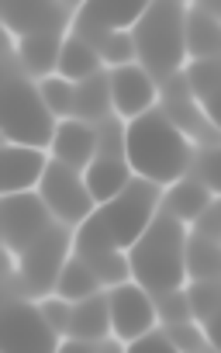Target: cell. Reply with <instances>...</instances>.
<instances>
[{"instance_id":"6da1fadb","label":"cell","mask_w":221,"mask_h":353,"mask_svg":"<svg viewBox=\"0 0 221 353\" xmlns=\"http://www.w3.org/2000/svg\"><path fill=\"white\" fill-rule=\"evenodd\" d=\"M162 198V184L149 176L131 181L107 201H101L76 229H73V253H97V250H128L138 232L149 225Z\"/></svg>"},{"instance_id":"7a4b0ae2","label":"cell","mask_w":221,"mask_h":353,"mask_svg":"<svg viewBox=\"0 0 221 353\" xmlns=\"http://www.w3.org/2000/svg\"><path fill=\"white\" fill-rule=\"evenodd\" d=\"M190 139L166 118L162 108L152 104L149 111L125 121V159L138 176H149L166 188L190 170Z\"/></svg>"},{"instance_id":"3957f363","label":"cell","mask_w":221,"mask_h":353,"mask_svg":"<svg viewBox=\"0 0 221 353\" xmlns=\"http://www.w3.org/2000/svg\"><path fill=\"white\" fill-rule=\"evenodd\" d=\"M183 239H187V225L159 205L156 215L149 219V225L138 232V239L125 250L131 281H138L149 294H159V291H169V288H183L187 284Z\"/></svg>"},{"instance_id":"277c9868","label":"cell","mask_w":221,"mask_h":353,"mask_svg":"<svg viewBox=\"0 0 221 353\" xmlns=\"http://www.w3.org/2000/svg\"><path fill=\"white\" fill-rule=\"evenodd\" d=\"M183 0H149L138 21L128 28L135 42V59L152 73L156 87L187 63L183 49Z\"/></svg>"},{"instance_id":"5b68a950","label":"cell","mask_w":221,"mask_h":353,"mask_svg":"<svg viewBox=\"0 0 221 353\" xmlns=\"http://www.w3.org/2000/svg\"><path fill=\"white\" fill-rule=\"evenodd\" d=\"M56 114L45 104L42 90L32 83V77L21 70L18 56L8 52L4 63V142H25V145H52L56 135Z\"/></svg>"},{"instance_id":"8992f818","label":"cell","mask_w":221,"mask_h":353,"mask_svg":"<svg viewBox=\"0 0 221 353\" xmlns=\"http://www.w3.org/2000/svg\"><path fill=\"white\" fill-rule=\"evenodd\" d=\"M73 253V229L66 222H52L32 246H25L18 256L8 253L11 267H14V284L18 294L25 298H45L56 291L59 270L66 263V256Z\"/></svg>"},{"instance_id":"52a82bcc","label":"cell","mask_w":221,"mask_h":353,"mask_svg":"<svg viewBox=\"0 0 221 353\" xmlns=\"http://www.w3.org/2000/svg\"><path fill=\"white\" fill-rule=\"evenodd\" d=\"M39 194L45 198L49 212L59 222H66L70 229H76L97 208V201H94L87 181H83V170H76V166H70V163H63L56 156L49 159L42 181H39Z\"/></svg>"},{"instance_id":"ba28073f","label":"cell","mask_w":221,"mask_h":353,"mask_svg":"<svg viewBox=\"0 0 221 353\" xmlns=\"http://www.w3.org/2000/svg\"><path fill=\"white\" fill-rule=\"evenodd\" d=\"M63 343V336L49 325L42 315V305H35L25 294H11L4 305V350L8 353H49Z\"/></svg>"},{"instance_id":"9c48e42d","label":"cell","mask_w":221,"mask_h":353,"mask_svg":"<svg viewBox=\"0 0 221 353\" xmlns=\"http://www.w3.org/2000/svg\"><path fill=\"white\" fill-rule=\"evenodd\" d=\"M0 222H4V246H8V253L18 256L25 246H32L56 222V215L49 212L45 198L35 188V191L4 194V205H0Z\"/></svg>"},{"instance_id":"30bf717a","label":"cell","mask_w":221,"mask_h":353,"mask_svg":"<svg viewBox=\"0 0 221 353\" xmlns=\"http://www.w3.org/2000/svg\"><path fill=\"white\" fill-rule=\"evenodd\" d=\"M107 308H111V336L121 346H128L131 339H138L145 329L156 325L152 294L131 277L114 284V288H107Z\"/></svg>"},{"instance_id":"8fae6325","label":"cell","mask_w":221,"mask_h":353,"mask_svg":"<svg viewBox=\"0 0 221 353\" xmlns=\"http://www.w3.org/2000/svg\"><path fill=\"white\" fill-rule=\"evenodd\" d=\"M107 80H111V104H114V114L121 121L149 111L159 101V87L138 59L121 63V66H107Z\"/></svg>"},{"instance_id":"7c38bea8","label":"cell","mask_w":221,"mask_h":353,"mask_svg":"<svg viewBox=\"0 0 221 353\" xmlns=\"http://www.w3.org/2000/svg\"><path fill=\"white\" fill-rule=\"evenodd\" d=\"M70 8L63 0H4V28L11 39L32 32H70Z\"/></svg>"},{"instance_id":"4fadbf2b","label":"cell","mask_w":221,"mask_h":353,"mask_svg":"<svg viewBox=\"0 0 221 353\" xmlns=\"http://www.w3.org/2000/svg\"><path fill=\"white\" fill-rule=\"evenodd\" d=\"M45 166H49V156H45L42 145L4 142V152H0V191L4 194L35 191Z\"/></svg>"},{"instance_id":"5bb4252c","label":"cell","mask_w":221,"mask_h":353,"mask_svg":"<svg viewBox=\"0 0 221 353\" xmlns=\"http://www.w3.org/2000/svg\"><path fill=\"white\" fill-rule=\"evenodd\" d=\"M149 0H83L73 11L70 32L90 35V32H111V28H131Z\"/></svg>"},{"instance_id":"9a60e30c","label":"cell","mask_w":221,"mask_h":353,"mask_svg":"<svg viewBox=\"0 0 221 353\" xmlns=\"http://www.w3.org/2000/svg\"><path fill=\"white\" fill-rule=\"evenodd\" d=\"M49 149H52L56 159H63V163H70L76 170H87L90 159L97 156V125L94 121H83L76 114L59 118Z\"/></svg>"},{"instance_id":"2e32d148","label":"cell","mask_w":221,"mask_h":353,"mask_svg":"<svg viewBox=\"0 0 221 353\" xmlns=\"http://www.w3.org/2000/svg\"><path fill=\"white\" fill-rule=\"evenodd\" d=\"M107 336H111V308H107V294L94 291V294L73 301L66 339H73V343H107Z\"/></svg>"},{"instance_id":"e0dca14e","label":"cell","mask_w":221,"mask_h":353,"mask_svg":"<svg viewBox=\"0 0 221 353\" xmlns=\"http://www.w3.org/2000/svg\"><path fill=\"white\" fill-rule=\"evenodd\" d=\"M66 32H32L14 39V56L28 77H49L59 66V49H63Z\"/></svg>"},{"instance_id":"ac0fdd59","label":"cell","mask_w":221,"mask_h":353,"mask_svg":"<svg viewBox=\"0 0 221 353\" xmlns=\"http://www.w3.org/2000/svg\"><path fill=\"white\" fill-rule=\"evenodd\" d=\"M169 191H162V198H159V205L169 212V215H176L183 225H190L211 201H214V191L204 184V181H197V176L190 173H183V176H176L173 184H166Z\"/></svg>"},{"instance_id":"d6986e66","label":"cell","mask_w":221,"mask_h":353,"mask_svg":"<svg viewBox=\"0 0 221 353\" xmlns=\"http://www.w3.org/2000/svg\"><path fill=\"white\" fill-rule=\"evenodd\" d=\"M131 176H135V170L128 166L125 156H104V152H97L90 159V166L83 170V181H87V188H90V194H94L97 205L107 201V198H114L131 181Z\"/></svg>"},{"instance_id":"ffe728a7","label":"cell","mask_w":221,"mask_h":353,"mask_svg":"<svg viewBox=\"0 0 221 353\" xmlns=\"http://www.w3.org/2000/svg\"><path fill=\"white\" fill-rule=\"evenodd\" d=\"M73 114L83 118V121H101L107 114H114V104H111V80L107 73H90L83 80H73Z\"/></svg>"},{"instance_id":"44dd1931","label":"cell","mask_w":221,"mask_h":353,"mask_svg":"<svg viewBox=\"0 0 221 353\" xmlns=\"http://www.w3.org/2000/svg\"><path fill=\"white\" fill-rule=\"evenodd\" d=\"M183 49H187V59L218 56V14L197 4H187L183 8Z\"/></svg>"},{"instance_id":"7402d4cb","label":"cell","mask_w":221,"mask_h":353,"mask_svg":"<svg viewBox=\"0 0 221 353\" xmlns=\"http://www.w3.org/2000/svg\"><path fill=\"white\" fill-rule=\"evenodd\" d=\"M183 80H187V90L190 97L204 108V114L214 121L218 114V56H204V59H190L183 66Z\"/></svg>"},{"instance_id":"603a6c76","label":"cell","mask_w":221,"mask_h":353,"mask_svg":"<svg viewBox=\"0 0 221 353\" xmlns=\"http://www.w3.org/2000/svg\"><path fill=\"white\" fill-rule=\"evenodd\" d=\"M187 294V308H190V319L204 329L207 343L214 346V322H218V277H204V281H187L183 288Z\"/></svg>"},{"instance_id":"cb8c5ba5","label":"cell","mask_w":221,"mask_h":353,"mask_svg":"<svg viewBox=\"0 0 221 353\" xmlns=\"http://www.w3.org/2000/svg\"><path fill=\"white\" fill-rule=\"evenodd\" d=\"M218 267H221L218 239H207V236L187 229V239H183V274H187V281L218 277Z\"/></svg>"},{"instance_id":"d4e9b609","label":"cell","mask_w":221,"mask_h":353,"mask_svg":"<svg viewBox=\"0 0 221 353\" xmlns=\"http://www.w3.org/2000/svg\"><path fill=\"white\" fill-rule=\"evenodd\" d=\"M104 66V59L97 56V49L83 39V35H76V32H66V39H63V49H59V73L63 77H70V80H83V77H90V73H97Z\"/></svg>"},{"instance_id":"484cf974","label":"cell","mask_w":221,"mask_h":353,"mask_svg":"<svg viewBox=\"0 0 221 353\" xmlns=\"http://www.w3.org/2000/svg\"><path fill=\"white\" fill-rule=\"evenodd\" d=\"M101 288H104V284H101V277L94 274V267H90L80 253H70L66 263H63V270H59L56 294H63V298H70V301H80V298L101 291Z\"/></svg>"},{"instance_id":"4316f807","label":"cell","mask_w":221,"mask_h":353,"mask_svg":"<svg viewBox=\"0 0 221 353\" xmlns=\"http://www.w3.org/2000/svg\"><path fill=\"white\" fill-rule=\"evenodd\" d=\"M97 56L104 59V66H121V63H131L135 59V42H131V32L128 28H111V32H90L83 35Z\"/></svg>"},{"instance_id":"83f0119b","label":"cell","mask_w":221,"mask_h":353,"mask_svg":"<svg viewBox=\"0 0 221 353\" xmlns=\"http://www.w3.org/2000/svg\"><path fill=\"white\" fill-rule=\"evenodd\" d=\"M39 90H42V97L52 108L56 118H70L73 114V80L70 77H63L56 70V73H49V77L39 80Z\"/></svg>"},{"instance_id":"f1b7e54d","label":"cell","mask_w":221,"mask_h":353,"mask_svg":"<svg viewBox=\"0 0 221 353\" xmlns=\"http://www.w3.org/2000/svg\"><path fill=\"white\" fill-rule=\"evenodd\" d=\"M152 305H156V322H162V325L190 319V308H187V294H183V288H169V291L152 294Z\"/></svg>"},{"instance_id":"f546056e","label":"cell","mask_w":221,"mask_h":353,"mask_svg":"<svg viewBox=\"0 0 221 353\" xmlns=\"http://www.w3.org/2000/svg\"><path fill=\"white\" fill-rule=\"evenodd\" d=\"M162 329H166V336H169L173 350H187V353H193V350H211V343H207L204 329H200L193 319L169 322V325H162Z\"/></svg>"},{"instance_id":"4dcf8cb0","label":"cell","mask_w":221,"mask_h":353,"mask_svg":"<svg viewBox=\"0 0 221 353\" xmlns=\"http://www.w3.org/2000/svg\"><path fill=\"white\" fill-rule=\"evenodd\" d=\"M39 305H42V315L49 319V325H52L59 336H66V332H70V312H73V301L52 291V294H45Z\"/></svg>"},{"instance_id":"1f68e13d","label":"cell","mask_w":221,"mask_h":353,"mask_svg":"<svg viewBox=\"0 0 221 353\" xmlns=\"http://www.w3.org/2000/svg\"><path fill=\"white\" fill-rule=\"evenodd\" d=\"M187 229H193V232H200V236H207V239H221V208H218V198H214Z\"/></svg>"},{"instance_id":"d6a6232c","label":"cell","mask_w":221,"mask_h":353,"mask_svg":"<svg viewBox=\"0 0 221 353\" xmlns=\"http://www.w3.org/2000/svg\"><path fill=\"white\" fill-rule=\"evenodd\" d=\"M63 4H66V8H70V11H76V8H80V4H83V0H63Z\"/></svg>"},{"instance_id":"836d02e7","label":"cell","mask_w":221,"mask_h":353,"mask_svg":"<svg viewBox=\"0 0 221 353\" xmlns=\"http://www.w3.org/2000/svg\"><path fill=\"white\" fill-rule=\"evenodd\" d=\"M183 4H190V0H183Z\"/></svg>"}]
</instances>
